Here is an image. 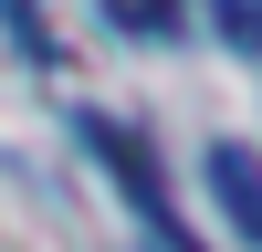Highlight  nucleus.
<instances>
[{
  "label": "nucleus",
  "instance_id": "obj_2",
  "mask_svg": "<svg viewBox=\"0 0 262 252\" xmlns=\"http://www.w3.org/2000/svg\"><path fill=\"white\" fill-rule=\"evenodd\" d=\"M210 200L231 210L242 242H262V158H252V147H210Z\"/></svg>",
  "mask_w": 262,
  "mask_h": 252
},
{
  "label": "nucleus",
  "instance_id": "obj_3",
  "mask_svg": "<svg viewBox=\"0 0 262 252\" xmlns=\"http://www.w3.org/2000/svg\"><path fill=\"white\" fill-rule=\"evenodd\" d=\"M105 21H116L126 42H168L179 32V0H105Z\"/></svg>",
  "mask_w": 262,
  "mask_h": 252
},
{
  "label": "nucleus",
  "instance_id": "obj_1",
  "mask_svg": "<svg viewBox=\"0 0 262 252\" xmlns=\"http://www.w3.org/2000/svg\"><path fill=\"white\" fill-rule=\"evenodd\" d=\"M84 137H95V158H105V168H116V189H126V200H137V210H147V231H158V242H168V252H189V231H179V200H168V179H158V158H147V147H137V137H126V126H116V116H95V126H84Z\"/></svg>",
  "mask_w": 262,
  "mask_h": 252
},
{
  "label": "nucleus",
  "instance_id": "obj_4",
  "mask_svg": "<svg viewBox=\"0 0 262 252\" xmlns=\"http://www.w3.org/2000/svg\"><path fill=\"white\" fill-rule=\"evenodd\" d=\"M221 32L242 42V53H262V0H221Z\"/></svg>",
  "mask_w": 262,
  "mask_h": 252
}]
</instances>
